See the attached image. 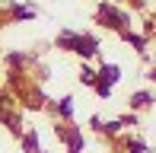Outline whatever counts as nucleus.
Listing matches in <instances>:
<instances>
[{
    "instance_id": "f8f14e48",
    "label": "nucleus",
    "mask_w": 156,
    "mask_h": 153,
    "mask_svg": "<svg viewBox=\"0 0 156 153\" xmlns=\"http://www.w3.org/2000/svg\"><path fill=\"white\" fill-rule=\"evenodd\" d=\"M127 153H147V144H144V141H134V137H131V141H127Z\"/></svg>"
},
{
    "instance_id": "ddd939ff",
    "label": "nucleus",
    "mask_w": 156,
    "mask_h": 153,
    "mask_svg": "<svg viewBox=\"0 0 156 153\" xmlns=\"http://www.w3.org/2000/svg\"><path fill=\"white\" fill-rule=\"evenodd\" d=\"M93 89H96L99 99H108V96H112V86H105V83H99V80H96V86H93Z\"/></svg>"
},
{
    "instance_id": "7ed1b4c3",
    "label": "nucleus",
    "mask_w": 156,
    "mask_h": 153,
    "mask_svg": "<svg viewBox=\"0 0 156 153\" xmlns=\"http://www.w3.org/2000/svg\"><path fill=\"white\" fill-rule=\"evenodd\" d=\"M73 54H80V58H96V54H99V38L93 35V32H83V35H76Z\"/></svg>"
},
{
    "instance_id": "1a4fd4ad",
    "label": "nucleus",
    "mask_w": 156,
    "mask_h": 153,
    "mask_svg": "<svg viewBox=\"0 0 156 153\" xmlns=\"http://www.w3.org/2000/svg\"><path fill=\"white\" fill-rule=\"evenodd\" d=\"M23 150L26 153H38V131H23Z\"/></svg>"
},
{
    "instance_id": "2eb2a0df",
    "label": "nucleus",
    "mask_w": 156,
    "mask_h": 153,
    "mask_svg": "<svg viewBox=\"0 0 156 153\" xmlns=\"http://www.w3.org/2000/svg\"><path fill=\"white\" fill-rule=\"evenodd\" d=\"M150 80H153V83H156V67H150Z\"/></svg>"
},
{
    "instance_id": "dca6fc26",
    "label": "nucleus",
    "mask_w": 156,
    "mask_h": 153,
    "mask_svg": "<svg viewBox=\"0 0 156 153\" xmlns=\"http://www.w3.org/2000/svg\"><path fill=\"white\" fill-rule=\"evenodd\" d=\"M131 3H134V6H140V0H131Z\"/></svg>"
},
{
    "instance_id": "f03ea898",
    "label": "nucleus",
    "mask_w": 156,
    "mask_h": 153,
    "mask_svg": "<svg viewBox=\"0 0 156 153\" xmlns=\"http://www.w3.org/2000/svg\"><path fill=\"white\" fill-rule=\"evenodd\" d=\"M54 134H58L61 141L67 144V153H83V147H86V141H83V131L73 128V124H61V128H54Z\"/></svg>"
},
{
    "instance_id": "423d86ee",
    "label": "nucleus",
    "mask_w": 156,
    "mask_h": 153,
    "mask_svg": "<svg viewBox=\"0 0 156 153\" xmlns=\"http://www.w3.org/2000/svg\"><path fill=\"white\" fill-rule=\"evenodd\" d=\"M153 93H147V89H137V93H131V109H150L153 105Z\"/></svg>"
},
{
    "instance_id": "6e6552de",
    "label": "nucleus",
    "mask_w": 156,
    "mask_h": 153,
    "mask_svg": "<svg viewBox=\"0 0 156 153\" xmlns=\"http://www.w3.org/2000/svg\"><path fill=\"white\" fill-rule=\"evenodd\" d=\"M76 35H80V32H73V29H64L61 35H58V48H61V51H73Z\"/></svg>"
},
{
    "instance_id": "9d476101",
    "label": "nucleus",
    "mask_w": 156,
    "mask_h": 153,
    "mask_svg": "<svg viewBox=\"0 0 156 153\" xmlns=\"http://www.w3.org/2000/svg\"><path fill=\"white\" fill-rule=\"evenodd\" d=\"M54 109H58V115H61L64 121L70 124V118H73V99H70V96H64V99H61V102H58Z\"/></svg>"
},
{
    "instance_id": "4468645a",
    "label": "nucleus",
    "mask_w": 156,
    "mask_h": 153,
    "mask_svg": "<svg viewBox=\"0 0 156 153\" xmlns=\"http://www.w3.org/2000/svg\"><path fill=\"white\" fill-rule=\"evenodd\" d=\"M13 3H16V0H0V6H6V10H10Z\"/></svg>"
},
{
    "instance_id": "f257e3e1",
    "label": "nucleus",
    "mask_w": 156,
    "mask_h": 153,
    "mask_svg": "<svg viewBox=\"0 0 156 153\" xmlns=\"http://www.w3.org/2000/svg\"><path fill=\"white\" fill-rule=\"evenodd\" d=\"M96 16H99V23H102V26L115 29L118 35H121V32H127V26H131V16H127L124 10H118V6H112V3H99Z\"/></svg>"
},
{
    "instance_id": "39448f33",
    "label": "nucleus",
    "mask_w": 156,
    "mask_h": 153,
    "mask_svg": "<svg viewBox=\"0 0 156 153\" xmlns=\"http://www.w3.org/2000/svg\"><path fill=\"white\" fill-rule=\"evenodd\" d=\"M35 6H26V3H13L10 6V19L13 23H26V19H35Z\"/></svg>"
},
{
    "instance_id": "20e7f679",
    "label": "nucleus",
    "mask_w": 156,
    "mask_h": 153,
    "mask_svg": "<svg viewBox=\"0 0 156 153\" xmlns=\"http://www.w3.org/2000/svg\"><path fill=\"white\" fill-rule=\"evenodd\" d=\"M96 80L115 89V83L121 80V67H118V64H102V67H99V73H96Z\"/></svg>"
},
{
    "instance_id": "9b49d317",
    "label": "nucleus",
    "mask_w": 156,
    "mask_h": 153,
    "mask_svg": "<svg viewBox=\"0 0 156 153\" xmlns=\"http://www.w3.org/2000/svg\"><path fill=\"white\" fill-rule=\"evenodd\" d=\"M80 83L83 86H96V70L93 67H86V64L80 67Z\"/></svg>"
},
{
    "instance_id": "0eeeda50",
    "label": "nucleus",
    "mask_w": 156,
    "mask_h": 153,
    "mask_svg": "<svg viewBox=\"0 0 156 153\" xmlns=\"http://www.w3.org/2000/svg\"><path fill=\"white\" fill-rule=\"evenodd\" d=\"M121 38H124L127 45L137 51V54H147V38H144V35H137V32H131V29H127V32H121Z\"/></svg>"
}]
</instances>
